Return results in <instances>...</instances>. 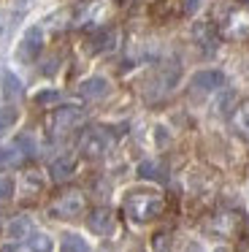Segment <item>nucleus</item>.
Wrapping results in <instances>:
<instances>
[{"instance_id":"26","label":"nucleus","mask_w":249,"mask_h":252,"mask_svg":"<svg viewBox=\"0 0 249 252\" xmlns=\"http://www.w3.org/2000/svg\"><path fill=\"white\" fill-rule=\"evenodd\" d=\"M184 252H206V247H203V244H189Z\"/></svg>"},{"instance_id":"5","label":"nucleus","mask_w":249,"mask_h":252,"mask_svg":"<svg viewBox=\"0 0 249 252\" xmlns=\"http://www.w3.org/2000/svg\"><path fill=\"white\" fill-rule=\"evenodd\" d=\"M222 35L227 41H247L249 38V11L247 8H233V11L225 14Z\"/></svg>"},{"instance_id":"22","label":"nucleus","mask_w":249,"mask_h":252,"mask_svg":"<svg viewBox=\"0 0 249 252\" xmlns=\"http://www.w3.org/2000/svg\"><path fill=\"white\" fill-rule=\"evenodd\" d=\"M5 95H22V84L11 73H5Z\"/></svg>"},{"instance_id":"14","label":"nucleus","mask_w":249,"mask_h":252,"mask_svg":"<svg viewBox=\"0 0 249 252\" xmlns=\"http://www.w3.org/2000/svg\"><path fill=\"white\" fill-rule=\"evenodd\" d=\"M108 93V82L103 76H92V79H87L84 84H81V95L84 98H103V95Z\"/></svg>"},{"instance_id":"18","label":"nucleus","mask_w":249,"mask_h":252,"mask_svg":"<svg viewBox=\"0 0 249 252\" xmlns=\"http://www.w3.org/2000/svg\"><path fill=\"white\" fill-rule=\"evenodd\" d=\"M60 252H92V250H90V244H87L79 233H65L62 236V244H60Z\"/></svg>"},{"instance_id":"27","label":"nucleus","mask_w":249,"mask_h":252,"mask_svg":"<svg viewBox=\"0 0 249 252\" xmlns=\"http://www.w3.org/2000/svg\"><path fill=\"white\" fill-rule=\"evenodd\" d=\"M3 33H5V17L0 14V35H3Z\"/></svg>"},{"instance_id":"2","label":"nucleus","mask_w":249,"mask_h":252,"mask_svg":"<svg viewBox=\"0 0 249 252\" xmlns=\"http://www.w3.org/2000/svg\"><path fill=\"white\" fill-rule=\"evenodd\" d=\"M84 192L81 190H65L62 195H57L49 206V214L57 220H73L84 212Z\"/></svg>"},{"instance_id":"1","label":"nucleus","mask_w":249,"mask_h":252,"mask_svg":"<svg viewBox=\"0 0 249 252\" xmlns=\"http://www.w3.org/2000/svg\"><path fill=\"white\" fill-rule=\"evenodd\" d=\"M162 212V195L157 190H130L127 198H124V214H127L130 222L135 225H146L155 217H160Z\"/></svg>"},{"instance_id":"10","label":"nucleus","mask_w":249,"mask_h":252,"mask_svg":"<svg viewBox=\"0 0 249 252\" xmlns=\"http://www.w3.org/2000/svg\"><path fill=\"white\" fill-rule=\"evenodd\" d=\"M73 171H76V158H73V155H62V158H57L52 163L49 174H52L54 182H65V179L73 176Z\"/></svg>"},{"instance_id":"4","label":"nucleus","mask_w":249,"mask_h":252,"mask_svg":"<svg viewBox=\"0 0 249 252\" xmlns=\"http://www.w3.org/2000/svg\"><path fill=\"white\" fill-rule=\"evenodd\" d=\"M81 122H84V111L79 106H60L49 117V130H52V136H62V133L73 130L76 125H81Z\"/></svg>"},{"instance_id":"16","label":"nucleus","mask_w":249,"mask_h":252,"mask_svg":"<svg viewBox=\"0 0 249 252\" xmlns=\"http://www.w3.org/2000/svg\"><path fill=\"white\" fill-rule=\"evenodd\" d=\"M30 233H32V220L30 217H14L11 220V225H8V236L11 239H30Z\"/></svg>"},{"instance_id":"20","label":"nucleus","mask_w":249,"mask_h":252,"mask_svg":"<svg viewBox=\"0 0 249 252\" xmlns=\"http://www.w3.org/2000/svg\"><path fill=\"white\" fill-rule=\"evenodd\" d=\"M16 120H19V111L16 109H11V106L0 109V136H5V133L16 125Z\"/></svg>"},{"instance_id":"15","label":"nucleus","mask_w":249,"mask_h":252,"mask_svg":"<svg viewBox=\"0 0 249 252\" xmlns=\"http://www.w3.org/2000/svg\"><path fill=\"white\" fill-rule=\"evenodd\" d=\"M236 228H238V217H236V214H230V212L217 214V217L211 220V230H217L219 236H230Z\"/></svg>"},{"instance_id":"7","label":"nucleus","mask_w":249,"mask_h":252,"mask_svg":"<svg viewBox=\"0 0 249 252\" xmlns=\"http://www.w3.org/2000/svg\"><path fill=\"white\" fill-rule=\"evenodd\" d=\"M114 225H117L114 212H111V209H106V206L92 209L90 217H87V228H90L95 236H111L114 233Z\"/></svg>"},{"instance_id":"13","label":"nucleus","mask_w":249,"mask_h":252,"mask_svg":"<svg viewBox=\"0 0 249 252\" xmlns=\"http://www.w3.org/2000/svg\"><path fill=\"white\" fill-rule=\"evenodd\" d=\"M233 127H236L238 136L249 141V100L236 106V111H233Z\"/></svg>"},{"instance_id":"6","label":"nucleus","mask_w":249,"mask_h":252,"mask_svg":"<svg viewBox=\"0 0 249 252\" xmlns=\"http://www.w3.org/2000/svg\"><path fill=\"white\" fill-rule=\"evenodd\" d=\"M108 147H111V136H108L103 127H90V130H84V136H81V155L84 158H103V155L108 152Z\"/></svg>"},{"instance_id":"17","label":"nucleus","mask_w":249,"mask_h":252,"mask_svg":"<svg viewBox=\"0 0 249 252\" xmlns=\"http://www.w3.org/2000/svg\"><path fill=\"white\" fill-rule=\"evenodd\" d=\"M27 247L30 252H54V241L49 233H41V230H32L30 239H27Z\"/></svg>"},{"instance_id":"8","label":"nucleus","mask_w":249,"mask_h":252,"mask_svg":"<svg viewBox=\"0 0 249 252\" xmlns=\"http://www.w3.org/2000/svg\"><path fill=\"white\" fill-rule=\"evenodd\" d=\"M222 84H225V73H219V71H198L189 79V90L198 95H209L214 90H219Z\"/></svg>"},{"instance_id":"24","label":"nucleus","mask_w":249,"mask_h":252,"mask_svg":"<svg viewBox=\"0 0 249 252\" xmlns=\"http://www.w3.org/2000/svg\"><path fill=\"white\" fill-rule=\"evenodd\" d=\"M14 195V182L11 179H0V201H8Z\"/></svg>"},{"instance_id":"23","label":"nucleus","mask_w":249,"mask_h":252,"mask_svg":"<svg viewBox=\"0 0 249 252\" xmlns=\"http://www.w3.org/2000/svg\"><path fill=\"white\" fill-rule=\"evenodd\" d=\"M25 187H27V190L32 192V195H35V192H38V190H41V187H43V182L38 179V174H27V176H25Z\"/></svg>"},{"instance_id":"19","label":"nucleus","mask_w":249,"mask_h":252,"mask_svg":"<svg viewBox=\"0 0 249 252\" xmlns=\"http://www.w3.org/2000/svg\"><path fill=\"white\" fill-rule=\"evenodd\" d=\"M138 176H144V179H157V182L165 179V174H162V165L155 163V160H144V163L138 165Z\"/></svg>"},{"instance_id":"12","label":"nucleus","mask_w":249,"mask_h":252,"mask_svg":"<svg viewBox=\"0 0 249 252\" xmlns=\"http://www.w3.org/2000/svg\"><path fill=\"white\" fill-rule=\"evenodd\" d=\"M27 158V152L22 149V144H11V147H0V171L5 168H14V165H19L22 160Z\"/></svg>"},{"instance_id":"11","label":"nucleus","mask_w":249,"mask_h":252,"mask_svg":"<svg viewBox=\"0 0 249 252\" xmlns=\"http://www.w3.org/2000/svg\"><path fill=\"white\" fill-rule=\"evenodd\" d=\"M117 38H119V33L117 30H97L95 35H92V41H90V52H95V55H100V52H108V49H114L117 46Z\"/></svg>"},{"instance_id":"9","label":"nucleus","mask_w":249,"mask_h":252,"mask_svg":"<svg viewBox=\"0 0 249 252\" xmlns=\"http://www.w3.org/2000/svg\"><path fill=\"white\" fill-rule=\"evenodd\" d=\"M41 49H43V30L41 28H30L25 33V38H22L19 57H22V60H35Z\"/></svg>"},{"instance_id":"3","label":"nucleus","mask_w":249,"mask_h":252,"mask_svg":"<svg viewBox=\"0 0 249 252\" xmlns=\"http://www.w3.org/2000/svg\"><path fill=\"white\" fill-rule=\"evenodd\" d=\"M114 3L111 0H87L81 3L79 11H76V25L79 28H92V25H100L111 17Z\"/></svg>"},{"instance_id":"25","label":"nucleus","mask_w":249,"mask_h":252,"mask_svg":"<svg viewBox=\"0 0 249 252\" xmlns=\"http://www.w3.org/2000/svg\"><path fill=\"white\" fill-rule=\"evenodd\" d=\"M57 98H60V93H54V90H46V93H38L35 95L38 103H54Z\"/></svg>"},{"instance_id":"21","label":"nucleus","mask_w":249,"mask_h":252,"mask_svg":"<svg viewBox=\"0 0 249 252\" xmlns=\"http://www.w3.org/2000/svg\"><path fill=\"white\" fill-rule=\"evenodd\" d=\"M152 247H155V252H171V233H157Z\"/></svg>"}]
</instances>
